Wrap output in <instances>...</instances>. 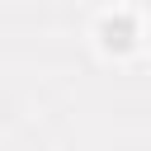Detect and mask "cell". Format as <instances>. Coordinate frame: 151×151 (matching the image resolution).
Returning <instances> with one entry per match:
<instances>
[]
</instances>
